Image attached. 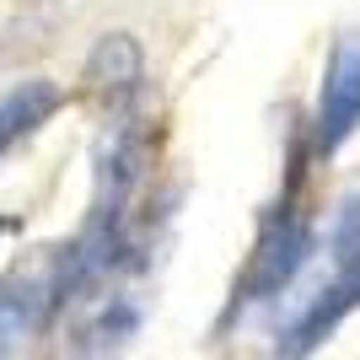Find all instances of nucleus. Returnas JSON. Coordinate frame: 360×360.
Listing matches in <instances>:
<instances>
[{"label": "nucleus", "mask_w": 360, "mask_h": 360, "mask_svg": "<svg viewBox=\"0 0 360 360\" xmlns=\"http://www.w3.org/2000/svg\"><path fill=\"white\" fill-rule=\"evenodd\" d=\"M65 312V248L16 264L0 280V360H16Z\"/></svg>", "instance_id": "obj_2"}, {"label": "nucleus", "mask_w": 360, "mask_h": 360, "mask_svg": "<svg viewBox=\"0 0 360 360\" xmlns=\"http://www.w3.org/2000/svg\"><path fill=\"white\" fill-rule=\"evenodd\" d=\"M360 129V27H345L323 54L317 75V103L307 113V150L312 162H328L345 150Z\"/></svg>", "instance_id": "obj_3"}, {"label": "nucleus", "mask_w": 360, "mask_h": 360, "mask_svg": "<svg viewBox=\"0 0 360 360\" xmlns=\"http://www.w3.org/2000/svg\"><path fill=\"white\" fill-rule=\"evenodd\" d=\"M301 162H312V150L301 146L296 150V172L285 183V199L264 210L258 221V237H253V253H248V269L237 280V307H264L274 301L280 290H290L307 258L317 253V237H312V215H307V199H301Z\"/></svg>", "instance_id": "obj_1"}, {"label": "nucleus", "mask_w": 360, "mask_h": 360, "mask_svg": "<svg viewBox=\"0 0 360 360\" xmlns=\"http://www.w3.org/2000/svg\"><path fill=\"white\" fill-rule=\"evenodd\" d=\"M60 103H65V91L54 86V81H22V86L6 91V97H0V156L38 135V129L60 113Z\"/></svg>", "instance_id": "obj_5"}, {"label": "nucleus", "mask_w": 360, "mask_h": 360, "mask_svg": "<svg viewBox=\"0 0 360 360\" xmlns=\"http://www.w3.org/2000/svg\"><path fill=\"white\" fill-rule=\"evenodd\" d=\"M81 81H86V97L103 103V113L135 103V97H146V49L129 32H103L81 65Z\"/></svg>", "instance_id": "obj_4"}]
</instances>
